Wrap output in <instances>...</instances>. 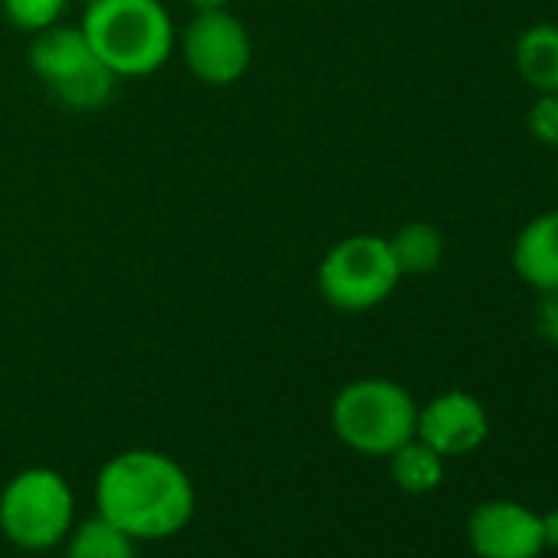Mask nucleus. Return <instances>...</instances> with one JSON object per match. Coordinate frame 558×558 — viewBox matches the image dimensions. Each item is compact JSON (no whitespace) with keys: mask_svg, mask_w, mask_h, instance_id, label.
Segmentation results:
<instances>
[{"mask_svg":"<svg viewBox=\"0 0 558 558\" xmlns=\"http://www.w3.org/2000/svg\"><path fill=\"white\" fill-rule=\"evenodd\" d=\"M184 4H191L194 11H223L230 0H184Z\"/></svg>","mask_w":558,"mask_h":558,"instance_id":"19","label":"nucleus"},{"mask_svg":"<svg viewBox=\"0 0 558 558\" xmlns=\"http://www.w3.org/2000/svg\"><path fill=\"white\" fill-rule=\"evenodd\" d=\"M73 515V486L50 466L21 470L0 493V529L24 551H50L66 542Z\"/></svg>","mask_w":558,"mask_h":558,"instance_id":"4","label":"nucleus"},{"mask_svg":"<svg viewBox=\"0 0 558 558\" xmlns=\"http://www.w3.org/2000/svg\"><path fill=\"white\" fill-rule=\"evenodd\" d=\"M512 266L535 293L558 290V210L532 217L512 246Z\"/></svg>","mask_w":558,"mask_h":558,"instance_id":"10","label":"nucleus"},{"mask_svg":"<svg viewBox=\"0 0 558 558\" xmlns=\"http://www.w3.org/2000/svg\"><path fill=\"white\" fill-rule=\"evenodd\" d=\"M391 256L401 269V276H427L440 266L444 259V236L434 223L411 220L388 236Z\"/></svg>","mask_w":558,"mask_h":558,"instance_id":"12","label":"nucleus"},{"mask_svg":"<svg viewBox=\"0 0 558 558\" xmlns=\"http://www.w3.org/2000/svg\"><path fill=\"white\" fill-rule=\"evenodd\" d=\"M319 293L342 313H365L381 306L401 279L385 236L355 233L339 240L319 263Z\"/></svg>","mask_w":558,"mask_h":558,"instance_id":"6","label":"nucleus"},{"mask_svg":"<svg viewBox=\"0 0 558 558\" xmlns=\"http://www.w3.org/2000/svg\"><path fill=\"white\" fill-rule=\"evenodd\" d=\"M525 122H529V135L538 145L558 148V93H538Z\"/></svg>","mask_w":558,"mask_h":558,"instance_id":"16","label":"nucleus"},{"mask_svg":"<svg viewBox=\"0 0 558 558\" xmlns=\"http://www.w3.org/2000/svg\"><path fill=\"white\" fill-rule=\"evenodd\" d=\"M66 558H135V538L96 515L80 529H70Z\"/></svg>","mask_w":558,"mask_h":558,"instance_id":"14","label":"nucleus"},{"mask_svg":"<svg viewBox=\"0 0 558 558\" xmlns=\"http://www.w3.org/2000/svg\"><path fill=\"white\" fill-rule=\"evenodd\" d=\"M555 178H558V168H555Z\"/></svg>","mask_w":558,"mask_h":558,"instance_id":"20","label":"nucleus"},{"mask_svg":"<svg viewBox=\"0 0 558 558\" xmlns=\"http://www.w3.org/2000/svg\"><path fill=\"white\" fill-rule=\"evenodd\" d=\"M336 437L365 457H391L417 430V404L398 381L359 378L332 401Z\"/></svg>","mask_w":558,"mask_h":558,"instance_id":"3","label":"nucleus"},{"mask_svg":"<svg viewBox=\"0 0 558 558\" xmlns=\"http://www.w3.org/2000/svg\"><path fill=\"white\" fill-rule=\"evenodd\" d=\"M187 470L158 450H125L96 476V509L135 542L171 538L194 519Z\"/></svg>","mask_w":558,"mask_h":558,"instance_id":"1","label":"nucleus"},{"mask_svg":"<svg viewBox=\"0 0 558 558\" xmlns=\"http://www.w3.org/2000/svg\"><path fill=\"white\" fill-rule=\"evenodd\" d=\"M542 542H545V548L558 551V506L542 515Z\"/></svg>","mask_w":558,"mask_h":558,"instance_id":"18","label":"nucleus"},{"mask_svg":"<svg viewBox=\"0 0 558 558\" xmlns=\"http://www.w3.org/2000/svg\"><path fill=\"white\" fill-rule=\"evenodd\" d=\"M184 63L207 86H230L250 70L253 44L246 27L223 11H197L184 34Z\"/></svg>","mask_w":558,"mask_h":558,"instance_id":"7","label":"nucleus"},{"mask_svg":"<svg viewBox=\"0 0 558 558\" xmlns=\"http://www.w3.org/2000/svg\"><path fill=\"white\" fill-rule=\"evenodd\" d=\"M391 476L411 496L430 493L444 480V457L434 447H427L424 440L411 437L408 444H401L391 453Z\"/></svg>","mask_w":558,"mask_h":558,"instance_id":"13","label":"nucleus"},{"mask_svg":"<svg viewBox=\"0 0 558 558\" xmlns=\"http://www.w3.org/2000/svg\"><path fill=\"white\" fill-rule=\"evenodd\" d=\"M80 31L116 76H148L174 50V24L161 0H89Z\"/></svg>","mask_w":558,"mask_h":558,"instance_id":"2","label":"nucleus"},{"mask_svg":"<svg viewBox=\"0 0 558 558\" xmlns=\"http://www.w3.org/2000/svg\"><path fill=\"white\" fill-rule=\"evenodd\" d=\"M515 70L535 93H558V27L535 24L515 40Z\"/></svg>","mask_w":558,"mask_h":558,"instance_id":"11","label":"nucleus"},{"mask_svg":"<svg viewBox=\"0 0 558 558\" xmlns=\"http://www.w3.org/2000/svg\"><path fill=\"white\" fill-rule=\"evenodd\" d=\"M83 4H89V0H83Z\"/></svg>","mask_w":558,"mask_h":558,"instance_id":"21","label":"nucleus"},{"mask_svg":"<svg viewBox=\"0 0 558 558\" xmlns=\"http://www.w3.org/2000/svg\"><path fill=\"white\" fill-rule=\"evenodd\" d=\"M0 4H4L8 21L27 34H40L53 27L66 11V0H0Z\"/></svg>","mask_w":558,"mask_h":558,"instance_id":"15","label":"nucleus"},{"mask_svg":"<svg viewBox=\"0 0 558 558\" xmlns=\"http://www.w3.org/2000/svg\"><path fill=\"white\" fill-rule=\"evenodd\" d=\"M489 434L486 408L466 391H444L417 408L414 437L434 447L440 457H463L476 450Z\"/></svg>","mask_w":558,"mask_h":558,"instance_id":"8","label":"nucleus"},{"mask_svg":"<svg viewBox=\"0 0 558 558\" xmlns=\"http://www.w3.org/2000/svg\"><path fill=\"white\" fill-rule=\"evenodd\" d=\"M532 329L542 342L558 345V290H542L532 306Z\"/></svg>","mask_w":558,"mask_h":558,"instance_id":"17","label":"nucleus"},{"mask_svg":"<svg viewBox=\"0 0 558 558\" xmlns=\"http://www.w3.org/2000/svg\"><path fill=\"white\" fill-rule=\"evenodd\" d=\"M470 545L480 558H535L542 542V515L519 502H483L470 515Z\"/></svg>","mask_w":558,"mask_h":558,"instance_id":"9","label":"nucleus"},{"mask_svg":"<svg viewBox=\"0 0 558 558\" xmlns=\"http://www.w3.org/2000/svg\"><path fill=\"white\" fill-rule=\"evenodd\" d=\"M31 70L37 80L76 112L102 109L116 93V73L96 57L80 27H47L31 44Z\"/></svg>","mask_w":558,"mask_h":558,"instance_id":"5","label":"nucleus"}]
</instances>
